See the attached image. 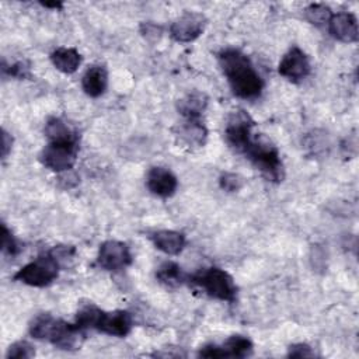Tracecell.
<instances>
[{
	"mask_svg": "<svg viewBox=\"0 0 359 359\" xmlns=\"http://www.w3.org/2000/svg\"><path fill=\"white\" fill-rule=\"evenodd\" d=\"M219 65L236 97L255 100L261 95L264 80L244 52L227 48L219 53Z\"/></svg>",
	"mask_w": 359,
	"mask_h": 359,
	"instance_id": "cell-1",
	"label": "cell"
},
{
	"mask_svg": "<svg viewBox=\"0 0 359 359\" xmlns=\"http://www.w3.org/2000/svg\"><path fill=\"white\" fill-rule=\"evenodd\" d=\"M241 153L252 163V165L261 171V174L273 182H279L283 178V164L276 146L264 135L252 133L245 143Z\"/></svg>",
	"mask_w": 359,
	"mask_h": 359,
	"instance_id": "cell-2",
	"label": "cell"
},
{
	"mask_svg": "<svg viewBox=\"0 0 359 359\" xmlns=\"http://www.w3.org/2000/svg\"><path fill=\"white\" fill-rule=\"evenodd\" d=\"M188 280L195 286L201 287L208 296L213 299L233 303L237 297V286L234 283V279L224 269L216 266L202 269L188 276Z\"/></svg>",
	"mask_w": 359,
	"mask_h": 359,
	"instance_id": "cell-3",
	"label": "cell"
},
{
	"mask_svg": "<svg viewBox=\"0 0 359 359\" xmlns=\"http://www.w3.org/2000/svg\"><path fill=\"white\" fill-rule=\"evenodd\" d=\"M59 268L60 259L52 250L39 255L38 258L18 269L14 275V279L28 286L43 287L50 285L57 278Z\"/></svg>",
	"mask_w": 359,
	"mask_h": 359,
	"instance_id": "cell-4",
	"label": "cell"
},
{
	"mask_svg": "<svg viewBox=\"0 0 359 359\" xmlns=\"http://www.w3.org/2000/svg\"><path fill=\"white\" fill-rule=\"evenodd\" d=\"M79 143H52L49 142L41 151V163L56 172L70 171L77 160Z\"/></svg>",
	"mask_w": 359,
	"mask_h": 359,
	"instance_id": "cell-5",
	"label": "cell"
},
{
	"mask_svg": "<svg viewBox=\"0 0 359 359\" xmlns=\"http://www.w3.org/2000/svg\"><path fill=\"white\" fill-rule=\"evenodd\" d=\"M254 125L255 122L245 111H234L227 119L224 129V137L227 144L236 151L241 153L245 143L254 133Z\"/></svg>",
	"mask_w": 359,
	"mask_h": 359,
	"instance_id": "cell-6",
	"label": "cell"
},
{
	"mask_svg": "<svg viewBox=\"0 0 359 359\" xmlns=\"http://www.w3.org/2000/svg\"><path fill=\"white\" fill-rule=\"evenodd\" d=\"M97 262L107 271H119L132 264V254L125 243L108 240L100 245Z\"/></svg>",
	"mask_w": 359,
	"mask_h": 359,
	"instance_id": "cell-7",
	"label": "cell"
},
{
	"mask_svg": "<svg viewBox=\"0 0 359 359\" xmlns=\"http://www.w3.org/2000/svg\"><path fill=\"white\" fill-rule=\"evenodd\" d=\"M252 352V342L244 335H231L222 345L209 344L201 348L202 358H245Z\"/></svg>",
	"mask_w": 359,
	"mask_h": 359,
	"instance_id": "cell-8",
	"label": "cell"
},
{
	"mask_svg": "<svg viewBox=\"0 0 359 359\" xmlns=\"http://www.w3.org/2000/svg\"><path fill=\"white\" fill-rule=\"evenodd\" d=\"M206 17L202 13L187 11L170 27V36L177 42H191L202 35L206 27Z\"/></svg>",
	"mask_w": 359,
	"mask_h": 359,
	"instance_id": "cell-9",
	"label": "cell"
},
{
	"mask_svg": "<svg viewBox=\"0 0 359 359\" xmlns=\"http://www.w3.org/2000/svg\"><path fill=\"white\" fill-rule=\"evenodd\" d=\"M310 62L307 55L297 46L290 48L279 62L278 72L282 77L297 83L309 76L310 73Z\"/></svg>",
	"mask_w": 359,
	"mask_h": 359,
	"instance_id": "cell-10",
	"label": "cell"
},
{
	"mask_svg": "<svg viewBox=\"0 0 359 359\" xmlns=\"http://www.w3.org/2000/svg\"><path fill=\"white\" fill-rule=\"evenodd\" d=\"M133 321L132 316L126 310H114V311H102L98 323L95 325V330L111 335V337H126L132 330Z\"/></svg>",
	"mask_w": 359,
	"mask_h": 359,
	"instance_id": "cell-11",
	"label": "cell"
},
{
	"mask_svg": "<svg viewBox=\"0 0 359 359\" xmlns=\"http://www.w3.org/2000/svg\"><path fill=\"white\" fill-rule=\"evenodd\" d=\"M327 25H328V32L335 39L345 42V43L358 41L359 29H358V20H356L355 14L348 13V11L335 13L331 15Z\"/></svg>",
	"mask_w": 359,
	"mask_h": 359,
	"instance_id": "cell-12",
	"label": "cell"
},
{
	"mask_svg": "<svg viewBox=\"0 0 359 359\" xmlns=\"http://www.w3.org/2000/svg\"><path fill=\"white\" fill-rule=\"evenodd\" d=\"M147 189L160 198H170L178 187L177 177L164 167H151L146 175Z\"/></svg>",
	"mask_w": 359,
	"mask_h": 359,
	"instance_id": "cell-13",
	"label": "cell"
},
{
	"mask_svg": "<svg viewBox=\"0 0 359 359\" xmlns=\"http://www.w3.org/2000/svg\"><path fill=\"white\" fill-rule=\"evenodd\" d=\"M108 86V73L104 66L93 65L90 66L81 79V87L84 93L93 98L102 95Z\"/></svg>",
	"mask_w": 359,
	"mask_h": 359,
	"instance_id": "cell-14",
	"label": "cell"
},
{
	"mask_svg": "<svg viewBox=\"0 0 359 359\" xmlns=\"http://www.w3.org/2000/svg\"><path fill=\"white\" fill-rule=\"evenodd\" d=\"M151 241L156 248L168 254L177 255L185 247V236L175 230H158L151 234Z\"/></svg>",
	"mask_w": 359,
	"mask_h": 359,
	"instance_id": "cell-15",
	"label": "cell"
},
{
	"mask_svg": "<svg viewBox=\"0 0 359 359\" xmlns=\"http://www.w3.org/2000/svg\"><path fill=\"white\" fill-rule=\"evenodd\" d=\"M178 137L188 146L201 147L206 143L208 129L201 119H185L177 130Z\"/></svg>",
	"mask_w": 359,
	"mask_h": 359,
	"instance_id": "cell-16",
	"label": "cell"
},
{
	"mask_svg": "<svg viewBox=\"0 0 359 359\" xmlns=\"http://www.w3.org/2000/svg\"><path fill=\"white\" fill-rule=\"evenodd\" d=\"M206 107L208 97L201 91H192L177 102V109L185 119H201Z\"/></svg>",
	"mask_w": 359,
	"mask_h": 359,
	"instance_id": "cell-17",
	"label": "cell"
},
{
	"mask_svg": "<svg viewBox=\"0 0 359 359\" xmlns=\"http://www.w3.org/2000/svg\"><path fill=\"white\" fill-rule=\"evenodd\" d=\"M45 136L52 143H79V133L60 118H49L45 125Z\"/></svg>",
	"mask_w": 359,
	"mask_h": 359,
	"instance_id": "cell-18",
	"label": "cell"
},
{
	"mask_svg": "<svg viewBox=\"0 0 359 359\" xmlns=\"http://www.w3.org/2000/svg\"><path fill=\"white\" fill-rule=\"evenodd\" d=\"M50 60L59 72L72 74L81 65V55L74 48H57L50 53Z\"/></svg>",
	"mask_w": 359,
	"mask_h": 359,
	"instance_id": "cell-19",
	"label": "cell"
},
{
	"mask_svg": "<svg viewBox=\"0 0 359 359\" xmlns=\"http://www.w3.org/2000/svg\"><path fill=\"white\" fill-rule=\"evenodd\" d=\"M156 278L167 287H178L188 280V275L178 264L172 261L163 262L156 272Z\"/></svg>",
	"mask_w": 359,
	"mask_h": 359,
	"instance_id": "cell-20",
	"label": "cell"
},
{
	"mask_svg": "<svg viewBox=\"0 0 359 359\" xmlns=\"http://www.w3.org/2000/svg\"><path fill=\"white\" fill-rule=\"evenodd\" d=\"M56 320L52 314L49 313H41L38 316H35L32 318V321L29 323V334L31 337H34L35 339H41V341H48L52 330L56 324Z\"/></svg>",
	"mask_w": 359,
	"mask_h": 359,
	"instance_id": "cell-21",
	"label": "cell"
},
{
	"mask_svg": "<svg viewBox=\"0 0 359 359\" xmlns=\"http://www.w3.org/2000/svg\"><path fill=\"white\" fill-rule=\"evenodd\" d=\"M102 310L100 307H97L93 303H87L84 306H81L76 314V321L74 324L80 328V330H95V325L98 323V318L101 316Z\"/></svg>",
	"mask_w": 359,
	"mask_h": 359,
	"instance_id": "cell-22",
	"label": "cell"
},
{
	"mask_svg": "<svg viewBox=\"0 0 359 359\" xmlns=\"http://www.w3.org/2000/svg\"><path fill=\"white\" fill-rule=\"evenodd\" d=\"M331 15H332L331 8L321 3H313L304 8V18L316 27H323L328 24Z\"/></svg>",
	"mask_w": 359,
	"mask_h": 359,
	"instance_id": "cell-23",
	"label": "cell"
},
{
	"mask_svg": "<svg viewBox=\"0 0 359 359\" xmlns=\"http://www.w3.org/2000/svg\"><path fill=\"white\" fill-rule=\"evenodd\" d=\"M34 355H35V349L31 344H28L27 341H18L8 346L6 358L7 359H27V358H32Z\"/></svg>",
	"mask_w": 359,
	"mask_h": 359,
	"instance_id": "cell-24",
	"label": "cell"
},
{
	"mask_svg": "<svg viewBox=\"0 0 359 359\" xmlns=\"http://www.w3.org/2000/svg\"><path fill=\"white\" fill-rule=\"evenodd\" d=\"M1 251L7 255H17L20 251V245L17 240L14 238L13 233L7 229V226L3 223L1 224Z\"/></svg>",
	"mask_w": 359,
	"mask_h": 359,
	"instance_id": "cell-25",
	"label": "cell"
},
{
	"mask_svg": "<svg viewBox=\"0 0 359 359\" xmlns=\"http://www.w3.org/2000/svg\"><path fill=\"white\" fill-rule=\"evenodd\" d=\"M219 185L226 192H237L243 187V178L234 172H224L219 178Z\"/></svg>",
	"mask_w": 359,
	"mask_h": 359,
	"instance_id": "cell-26",
	"label": "cell"
},
{
	"mask_svg": "<svg viewBox=\"0 0 359 359\" xmlns=\"http://www.w3.org/2000/svg\"><path fill=\"white\" fill-rule=\"evenodd\" d=\"M287 356L290 358H310L314 356V352L307 344H294L289 346Z\"/></svg>",
	"mask_w": 359,
	"mask_h": 359,
	"instance_id": "cell-27",
	"label": "cell"
},
{
	"mask_svg": "<svg viewBox=\"0 0 359 359\" xmlns=\"http://www.w3.org/2000/svg\"><path fill=\"white\" fill-rule=\"evenodd\" d=\"M140 32L143 34L144 38L147 39H158L161 36V27H158L157 24H153V22H143L140 25Z\"/></svg>",
	"mask_w": 359,
	"mask_h": 359,
	"instance_id": "cell-28",
	"label": "cell"
},
{
	"mask_svg": "<svg viewBox=\"0 0 359 359\" xmlns=\"http://www.w3.org/2000/svg\"><path fill=\"white\" fill-rule=\"evenodd\" d=\"M3 72L8 73L10 76H14V77H27V76H29V67L25 66L22 62H18V63H15L10 67L3 66Z\"/></svg>",
	"mask_w": 359,
	"mask_h": 359,
	"instance_id": "cell-29",
	"label": "cell"
},
{
	"mask_svg": "<svg viewBox=\"0 0 359 359\" xmlns=\"http://www.w3.org/2000/svg\"><path fill=\"white\" fill-rule=\"evenodd\" d=\"M11 146H13L11 135L3 129V132H1V157L3 158H6L8 156V153L11 151Z\"/></svg>",
	"mask_w": 359,
	"mask_h": 359,
	"instance_id": "cell-30",
	"label": "cell"
},
{
	"mask_svg": "<svg viewBox=\"0 0 359 359\" xmlns=\"http://www.w3.org/2000/svg\"><path fill=\"white\" fill-rule=\"evenodd\" d=\"M41 6L48 7V8H62L63 4L60 1H41Z\"/></svg>",
	"mask_w": 359,
	"mask_h": 359,
	"instance_id": "cell-31",
	"label": "cell"
}]
</instances>
